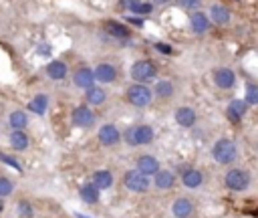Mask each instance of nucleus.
<instances>
[{"mask_svg": "<svg viewBox=\"0 0 258 218\" xmlns=\"http://www.w3.org/2000/svg\"><path fill=\"white\" fill-rule=\"evenodd\" d=\"M156 77H158V69H156V65H153L151 61H137L131 67V79L135 83L147 85V83H151Z\"/></svg>", "mask_w": 258, "mask_h": 218, "instance_id": "nucleus-3", "label": "nucleus"}, {"mask_svg": "<svg viewBox=\"0 0 258 218\" xmlns=\"http://www.w3.org/2000/svg\"><path fill=\"white\" fill-rule=\"evenodd\" d=\"M46 73L50 79H55V81H61L67 77V65L63 61H50L46 65Z\"/></svg>", "mask_w": 258, "mask_h": 218, "instance_id": "nucleus-20", "label": "nucleus"}, {"mask_svg": "<svg viewBox=\"0 0 258 218\" xmlns=\"http://www.w3.org/2000/svg\"><path fill=\"white\" fill-rule=\"evenodd\" d=\"M119 138H121V134L113 124H105L99 130V142L103 146H115L119 142Z\"/></svg>", "mask_w": 258, "mask_h": 218, "instance_id": "nucleus-11", "label": "nucleus"}, {"mask_svg": "<svg viewBox=\"0 0 258 218\" xmlns=\"http://www.w3.org/2000/svg\"><path fill=\"white\" fill-rule=\"evenodd\" d=\"M2 210H4V200L0 198V212H2Z\"/></svg>", "mask_w": 258, "mask_h": 218, "instance_id": "nucleus-37", "label": "nucleus"}, {"mask_svg": "<svg viewBox=\"0 0 258 218\" xmlns=\"http://www.w3.org/2000/svg\"><path fill=\"white\" fill-rule=\"evenodd\" d=\"M123 182H125L127 190L137 192V194L147 192V188H149V178H147V176H143V174H141V172H137V170H127V172H125V176H123Z\"/></svg>", "mask_w": 258, "mask_h": 218, "instance_id": "nucleus-6", "label": "nucleus"}, {"mask_svg": "<svg viewBox=\"0 0 258 218\" xmlns=\"http://www.w3.org/2000/svg\"><path fill=\"white\" fill-rule=\"evenodd\" d=\"M0 160H2L4 164H8V166H12L16 172H22V168H20V164L16 162V160H12L10 156H6V154H0Z\"/></svg>", "mask_w": 258, "mask_h": 218, "instance_id": "nucleus-33", "label": "nucleus"}, {"mask_svg": "<svg viewBox=\"0 0 258 218\" xmlns=\"http://www.w3.org/2000/svg\"><path fill=\"white\" fill-rule=\"evenodd\" d=\"M230 10L224 6V4H212V8H210V20L214 22V24H218V26H226L228 22H230Z\"/></svg>", "mask_w": 258, "mask_h": 218, "instance_id": "nucleus-17", "label": "nucleus"}, {"mask_svg": "<svg viewBox=\"0 0 258 218\" xmlns=\"http://www.w3.org/2000/svg\"><path fill=\"white\" fill-rule=\"evenodd\" d=\"M10 146L14 150H26L28 148V136L22 130H14L10 136Z\"/></svg>", "mask_w": 258, "mask_h": 218, "instance_id": "nucleus-25", "label": "nucleus"}, {"mask_svg": "<svg viewBox=\"0 0 258 218\" xmlns=\"http://www.w3.org/2000/svg\"><path fill=\"white\" fill-rule=\"evenodd\" d=\"M12 190H14L12 182H10L8 178H4V176H0V198L10 196V194H12Z\"/></svg>", "mask_w": 258, "mask_h": 218, "instance_id": "nucleus-30", "label": "nucleus"}, {"mask_svg": "<svg viewBox=\"0 0 258 218\" xmlns=\"http://www.w3.org/2000/svg\"><path fill=\"white\" fill-rule=\"evenodd\" d=\"M153 2H156V4H166L168 0H153Z\"/></svg>", "mask_w": 258, "mask_h": 218, "instance_id": "nucleus-36", "label": "nucleus"}, {"mask_svg": "<svg viewBox=\"0 0 258 218\" xmlns=\"http://www.w3.org/2000/svg\"><path fill=\"white\" fill-rule=\"evenodd\" d=\"M93 73H95V79L99 83H113L117 79V69L113 65H107V63L97 65V69Z\"/></svg>", "mask_w": 258, "mask_h": 218, "instance_id": "nucleus-16", "label": "nucleus"}, {"mask_svg": "<svg viewBox=\"0 0 258 218\" xmlns=\"http://www.w3.org/2000/svg\"><path fill=\"white\" fill-rule=\"evenodd\" d=\"M85 97H87V101H89L91 105H101V103H105L107 93L103 91L101 87H89L87 93H85Z\"/></svg>", "mask_w": 258, "mask_h": 218, "instance_id": "nucleus-24", "label": "nucleus"}, {"mask_svg": "<svg viewBox=\"0 0 258 218\" xmlns=\"http://www.w3.org/2000/svg\"><path fill=\"white\" fill-rule=\"evenodd\" d=\"M46 107H48V99L42 93H38L36 97H32V101L28 103V109H30V112H34L36 116H42L46 112Z\"/></svg>", "mask_w": 258, "mask_h": 218, "instance_id": "nucleus-23", "label": "nucleus"}, {"mask_svg": "<svg viewBox=\"0 0 258 218\" xmlns=\"http://www.w3.org/2000/svg\"><path fill=\"white\" fill-rule=\"evenodd\" d=\"M77 216H79V218H87V216H83V214H77Z\"/></svg>", "mask_w": 258, "mask_h": 218, "instance_id": "nucleus-38", "label": "nucleus"}, {"mask_svg": "<svg viewBox=\"0 0 258 218\" xmlns=\"http://www.w3.org/2000/svg\"><path fill=\"white\" fill-rule=\"evenodd\" d=\"M79 194H81V198H83L85 202H89V204H95V202L99 200V190H97L95 184H85V186L79 190Z\"/></svg>", "mask_w": 258, "mask_h": 218, "instance_id": "nucleus-26", "label": "nucleus"}, {"mask_svg": "<svg viewBox=\"0 0 258 218\" xmlns=\"http://www.w3.org/2000/svg\"><path fill=\"white\" fill-rule=\"evenodd\" d=\"M93 184L97 186V190H107V188H111V184H113L111 172H107V170H99V172H95Z\"/></svg>", "mask_w": 258, "mask_h": 218, "instance_id": "nucleus-21", "label": "nucleus"}, {"mask_svg": "<svg viewBox=\"0 0 258 218\" xmlns=\"http://www.w3.org/2000/svg\"><path fill=\"white\" fill-rule=\"evenodd\" d=\"M190 26H192V30H194L196 34L208 32V28H210V18H208V14L200 12V10L192 12V16H190Z\"/></svg>", "mask_w": 258, "mask_h": 218, "instance_id": "nucleus-12", "label": "nucleus"}, {"mask_svg": "<svg viewBox=\"0 0 258 218\" xmlns=\"http://www.w3.org/2000/svg\"><path fill=\"white\" fill-rule=\"evenodd\" d=\"M8 122H10L12 130H24V128L28 126L26 114H22V112H12V114H10V118H8Z\"/></svg>", "mask_w": 258, "mask_h": 218, "instance_id": "nucleus-27", "label": "nucleus"}, {"mask_svg": "<svg viewBox=\"0 0 258 218\" xmlns=\"http://www.w3.org/2000/svg\"><path fill=\"white\" fill-rule=\"evenodd\" d=\"M228 118L236 124V122H240L244 116H246V112H248V103L244 101V99H232L230 103H228Z\"/></svg>", "mask_w": 258, "mask_h": 218, "instance_id": "nucleus-15", "label": "nucleus"}, {"mask_svg": "<svg viewBox=\"0 0 258 218\" xmlns=\"http://www.w3.org/2000/svg\"><path fill=\"white\" fill-rule=\"evenodd\" d=\"M71 122H73V126H77V128H91V126L95 124V114L91 112L87 105H79V107L73 109Z\"/></svg>", "mask_w": 258, "mask_h": 218, "instance_id": "nucleus-8", "label": "nucleus"}, {"mask_svg": "<svg viewBox=\"0 0 258 218\" xmlns=\"http://www.w3.org/2000/svg\"><path fill=\"white\" fill-rule=\"evenodd\" d=\"M137 172H141L143 176H156L160 172V162L153 156H139L137 158Z\"/></svg>", "mask_w": 258, "mask_h": 218, "instance_id": "nucleus-9", "label": "nucleus"}, {"mask_svg": "<svg viewBox=\"0 0 258 218\" xmlns=\"http://www.w3.org/2000/svg\"><path fill=\"white\" fill-rule=\"evenodd\" d=\"M182 184L186 188H190V190H196V188H200L204 184V174L200 170H196V168H188L182 174Z\"/></svg>", "mask_w": 258, "mask_h": 218, "instance_id": "nucleus-14", "label": "nucleus"}, {"mask_svg": "<svg viewBox=\"0 0 258 218\" xmlns=\"http://www.w3.org/2000/svg\"><path fill=\"white\" fill-rule=\"evenodd\" d=\"M214 85L218 89H224V91H230L236 87V73L228 67H220L214 71Z\"/></svg>", "mask_w": 258, "mask_h": 218, "instance_id": "nucleus-7", "label": "nucleus"}, {"mask_svg": "<svg viewBox=\"0 0 258 218\" xmlns=\"http://www.w3.org/2000/svg\"><path fill=\"white\" fill-rule=\"evenodd\" d=\"M244 101L250 105H258V85L256 83H246V95H244Z\"/></svg>", "mask_w": 258, "mask_h": 218, "instance_id": "nucleus-29", "label": "nucleus"}, {"mask_svg": "<svg viewBox=\"0 0 258 218\" xmlns=\"http://www.w3.org/2000/svg\"><path fill=\"white\" fill-rule=\"evenodd\" d=\"M105 26H107V32L113 34V36H117V38H127L129 36V28H125L119 22H107Z\"/></svg>", "mask_w": 258, "mask_h": 218, "instance_id": "nucleus-28", "label": "nucleus"}, {"mask_svg": "<svg viewBox=\"0 0 258 218\" xmlns=\"http://www.w3.org/2000/svg\"><path fill=\"white\" fill-rule=\"evenodd\" d=\"M73 83H75L77 87H81V89H89V87H93V83H95V73H93L91 69H87V67L77 69L75 75H73Z\"/></svg>", "mask_w": 258, "mask_h": 218, "instance_id": "nucleus-18", "label": "nucleus"}, {"mask_svg": "<svg viewBox=\"0 0 258 218\" xmlns=\"http://www.w3.org/2000/svg\"><path fill=\"white\" fill-rule=\"evenodd\" d=\"M194 202L190 200V198H186V196H182V198H176L174 200V204H172V214L176 216V218H190L192 214H194Z\"/></svg>", "mask_w": 258, "mask_h": 218, "instance_id": "nucleus-10", "label": "nucleus"}, {"mask_svg": "<svg viewBox=\"0 0 258 218\" xmlns=\"http://www.w3.org/2000/svg\"><path fill=\"white\" fill-rule=\"evenodd\" d=\"M196 120H198V116H196V112H194L192 107L184 105V107H178L176 109V122H178V126H182V128H194Z\"/></svg>", "mask_w": 258, "mask_h": 218, "instance_id": "nucleus-13", "label": "nucleus"}, {"mask_svg": "<svg viewBox=\"0 0 258 218\" xmlns=\"http://www.w3.org/2000/svg\"><path fill=\"white\" fill-rule=\"evenodd\" d=\"M18 214H20V218H32V206L26 202V200H22V202H18Z\"/></svg>", "mask_w": 258, "mask_h": 218, "instance_id": "nucleus-31", "label": "nucleus"}, {"mask_svg": "<svg viewBox=\"0 0 258 218\" xmlns=\"http://www.w3.org/2000/svg\"><path fill=\"white\" fill-rule=\"evenodd\" d=\"M156 186L160 188V190H170V188H174V184H176V176H174V172H170V170H160L158 174H156Z\"/></svg>", "mask_w": 258, "mask_h": 218, "instance_id": "nucleus-19", "label": "nucleus"}, {"mask_svg": "<svg viewBox=\"0 0 258 218\" xmlns=\"http://www.w3.org/2000/svg\"><path fill=\"white\" fill-rule=\"evenodd\" d=\"M250 184H252V176L244 168H230L224 174V186L230 192H244L250 188Z\"/></svg>", "mask_w": 258, "mask_h": 218, "instance_id": "nucleus-2", "label": "nucleus"}, {"mask_svg": "<svg viewBox=\"0 0 258 218\" xmlns=\"http://www.w3.org/2000/svg\"><path fill=\"white\" fill-rule=\"evenodd\" d=\"M153 93H156L160 99H170V97L176 93V89H174V83H172V81L162 79V81L156 83V89H153Z\"/></svg>", "mask_w": 258, "mask_h": 218, "instance_id": "nucleus-22", "label": "nucleus"}, {"mask_svg": "<svg viewBox=\"0 0 258 218\" xmlns=\"http://www.w3.org/2000/svg\"><path fill=\"white\" fill-rule=\"evenodd\" d=\"M176 2L186 10H194V8H198L202 4V0H176Z\"/></svg>", "mask_w": 258, "mask_h": 218, "instance_id": "nucleus-32", "label": "nucleus"}, {"mask_svg": "<svg viewBox=\"0 0 258 218\" xmlns=\"http://www.w3.org/2000/svg\"><path fill=\"white\" fill-rule=\"evenodd\" d=\"M129 22H133V24H141V20H139V18H129Z\"/></svg>", "mask_w": 258, "mask_h": 218, "instance_id": "nucleus-35", "label": "nucleus"}, {"mask_svg": "<svg viewBox=\"0 0 258 218\" xmlns=\"http://www.w3.org/2000/svg\"><path fill=\"white\" fill-rule=\"evenodd\" d=\"M212 158L220 166H232L238 158V146L230 138H220L212 148Z\"/></svg>", "mask_w": 258, "mask_h": 218, "instance_id": "nucleus-1", "label": "nucleus"}, {"mask_svg": "<svg viewBox=\"0 0 258 218\" xmlns=\"http://www.w3.org/2000/svg\"><path fill=\"white\" fill-rule=\"evenodd\" d=\"M156 48H158L160 52H166V54H170V52H172V46H168L166 42H158V44H156Z\"/></svg>", "mask_w": 258, "mask_h": 218, "instance_id": "nucleus-34", "label": "nucleus"}, {"mask_svg": "<svg viewBox=\"0 0 258 218\" xmlns=\"http://www.w3.org/2000/svg\"><path fill=\"white\" fill-rule=\"evenodd\" d=\"M153 130L151 126H133L125 132V142L129 146H145V144H151L153 142Z\"/></svg>", "mask_w": 258, "mask_h": 218, "instance_id": "nucleus-5", "label": "nucleus"}, {"mask_svg": "<svg viewBox=\"0 0 258 218\" xmlns=\"http://www.w3.org/2000/svg\"><path fill=\"white\" fill-rule=\"evenodd\" d=\"M125 93H127V95H125L127 101H129L131 105H135V107H147V105L151 103V99H153V91H151L147 85H141V83L131 85Z\"/></svg>", "mask_w": 258, "mask_h": 218, "instance_id": "nucleus-4", "label": "nucleus"}]
</instances>
